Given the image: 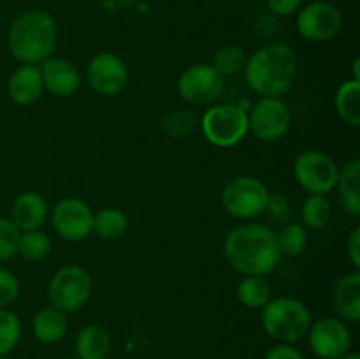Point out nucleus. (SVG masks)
Segmentation results:
<instances>
[{
  "mask_svg": "<svg viewBox=\"0 0 360 359\" xmlns=\"http://www.w3.org/2000/svg\"><path fill=\"white\" fill-rule=\"evenodd\" d=\"M49 252H51V239H49V236L46 234V232H42L41 229L25 231L20 234L18 253H20L25 260L39 263V260L46 259Z\"/></svg>",
  "mask_w": 360,
  "mask_h": 359,
  "instance_id": "26",
  "label": "nucleus"
},
{
  "mask_svg": "<svg viewBox=\"0 0 360 359\" xmlns=\"http://www.w3.org/2000/svg\"><path fill=\"white\" fill-rule=\"evenodd\" d=\"M295 27L299 35L306 41L327 42L340 34L343 27V16L334 4L316 0L299 9Z\"/></svg>",
  "mask_w": 360,
  "mask_h": 359,
  "instance_id": "10",
  "label": "nucleus"
},
{
  "mask_svg": "<svg viewBox=\"0 0 360 359\" xmlns=\"http://www.w3.org/2000/svg\"><path fill=\"white\" fill-rule=\"evenodd\" d=\"M295 182L308 194L327 196L336 189L340 168L329 153L322 150H304L294 160Z\"/></svg>",
  "mask_w": 360,
  "mask_h": 359,
  "instance_id": "8",
  "label": "nucleus"
},
{
  "mask_svg": "<svg viewBox=\"0 0 360 359\" xmlns=\"http://www.w3.org/2000/svg\"><path fill=\"white\" fill-rule=\"evenodd\" d=\"M347 256L355 270L360 267V227H355L347 239Z\"/></svg>",
  "mask_w": 360,
  "mask_h": 359,
  "instance_id": "35",
  "label": "nucleus"
},
{
  "mask_svg": "<svg viewBox=\"0 0 360 359\" xmlns=\"http://www.w3.org/2000/svg\"><path fill=\"white\" fill-rule=\"evenodd\" d=\"M207 143L217 148H232L250 132L248 111L238 104H217L206 109L199 122Z\"/></svg>",
  "mask_w": 360,
  "mask_h": 359,
  "instance_id": "5",
  "label": "nucleus"
},
{
  "mask_svg": "<svg viewBox=\"0 0 360 359\" xmlns=\"http://www.w3.org/2000/svg\"><path fill=\"white\" fill-rule=\"evenodd\" d=\"M94 280L84 267L67 264L60 267L48 282V299L51 306L63 313H72L83 308L91 298Z\"/></svg>",
  "mask_w": 360,
  "mask_h": 359,
  "instance_id": "7",
  "label": "nucleus"
},
{
  "mask_svg": "<svg viewBox=\"0 0 360 359\" xmlns=\"http://www.w3.org/2000/svg\"><path fill=\"white\" fill-rule=\"evenodd\" d=\"M333 217V204L329 197L320 194H309L301 204L302 225L309 229L326 227Z\"/></svg>",
  "mask_w": 360,
  "mask_h": 359,
  "instance_id": "25",
  "label": "nucleus"
},
{
  "mask_svg": "<svg viewBox=\"0 0 360 359\" xmlns=\"http://www.w3.org/2000/svg\"><path fill=\"white\" fill-rule=\"evenodd\" d=\"M250 132L262 143H274L287 136L292 125V113L280 97H260L250 109Z\"/></svg>",
  "mask_w": 360,
  "mask_h": 359,
  "instance_id": "9",
  "label": "nucleus"
},
{
  "mask_svg": "<svg viewBox=\"0 0 360 359\" xmlns=\"http://www.w3.org/2000/svg\"><path fill=\"white\" fill-rule=\"evenodd\" d=\"M0 359H14V358H11V355H4V358H0Z\"/></svg>",
  "mask_w": 360,
  "mask_h": 359,
  "instance_id": "39",
  "label": "nucleus"
},
{
  "mask_svg": "<svg viewBox=\"0 0 360 359\" xmlns=\"http://www.w3.org/2000/svg\"><path fill=\"white\" fill-rule=\"evenodd\" d=\"M264 331L278 344H295L308 334L313 322L308 306L292 296L271 298L260 310Z\"/></svg>",
  "mask_w": 360,
  "mask_h": 359,
  "instance_id": "4",
  "label": "nucleus"
},
{
  "mask_svg": "<svg viewBox=\"0 0 360 359\" xmlns=\"http://www.w3.org/2000/svg\"><path fill=\"white\" fill-rule=\"evenodd\" d=\"M264 359H306V355L292 344H276L266 352Z\"/></svg>",
  "mask_w": 360,
  "mask_h": 359,
  "instance_id": "33",
  "label": "nucleus"
},
{
  "mask_svg": "<svg viewBox=\"0 0 360 359\" xmlns=\"http://www.w3.org/2000/svg\"><path fill=\"white\" fill-rule=\"evenodd\" d=\"M306 336L313 354L320 359H340L352 348V333L340 317H320L311 322Z\"/></svg>",
  "mask_w": 360,
  "mask_h": 359,
  "instance_id": "11",
  "label": "nucleus"
},
{
  "mask_svg": "<svg viewBox=\"0 0 360 359\" xmlns=\"http://www.w3.org/2000/svg\"><path fill=\"white\" fill-rule=\"evenodd\" d=\"M267 9L276 16H292L302 6V0H266Z\"/></svg>",
  "mask_w": 360,
  "mask_h": 359,
  "instance_id": "34",
  "label": "nucleus"
},
{
  "mask_svg": "<svg viewBox=\"0 0 360 359\" xmlns=\"http://www.w3.org/2000/svg\"><path fill=\"white\" fill-rule=\"evenodd\" d=\"M297 53L285 42H269L246 58L245 76L260 97H281L297 76Z\"/></svg>",
  "mask_w": 360,
  "mask_h": 359,
  "instance_id": "2",
  "label": "nucleus"
},
{
  "mask_svg": "<svg viewBox=\"0 0 360 359\" xmlns=\"http://www.w3.org/2000/svg\"><path fill=\"white\" fill-rule=\"evenodd\" d=\"M236 292L239 303L252 310H262L271 299V285L266 277H243Z\"/></svg>",
  "mask_w": 360,
  "mask_h": 359,
  "instance_id": "24",
  "label": "nucleus"
},
{
  "mask_svg": "<svg viewBox=\"0 0 360 359\" xmlns=\"http://www.w3.org/2000/svg\"><path fill=\"white\" fill-rule=\"evenodd\" d=\"M195 115L190 111H172L162 120V127L165 132L174 139H185L195 127Z\"/></svg>",
  "mask_w": 360,
  "mask_h": 359,
  "instance_id": "30",
  "label": "nucleus"
},
{
  "mask_svg": "<svg viewBox=\"0 0 360 359\" xmlns=\"http://www.w3.org/2000/svg\"><path fill=\"white\" fill-rule=\"evenodd\" d=\"M39 69H41L44 90H48L55 97H72L79 90V70L70 60L62 58V56H49Z\"/></svg>",
  "mask_w": 360,
  "mask_h": 359,
  "instance_id": "15",
  "label": "nucleus"
},
{
  "mask_svg": "<svg viewBox=\"0 0 360 359\" xmlns=\"http://www.w3.org/2000/svg\"><path fill=\"white\" fill-rule=\"evenodd\" d=\"M9 99L18 106H32L44 94L41 69L34 63H21L13 70L7 81Z\"/></svg>",
  "mask_w": 360,
  "mask_h": 359,
  "instance_id": "16",
  "label": "nucleus"
},
{
  "mask_svg": "<svg viewBox=\"0 0 360 359\" xmlns=\"http://www.w3.org/2000/svg\"><path fill=\"white\" fill-rule=\"evenodd\" d=\"M224 252L232 270L243 277H267L280 263L276 232L264 224L246 222L227 232Z\"/></svg>",
  "mask_w": 360,
  "mask_h": 359,
  "instance_id": "1",
  "label": "nucleus"
},
{
  "mask_svg": "<svg viewBox=\"0 0 360 359\" xmlns=\"http://www.w3.org/2000/svg\"><path fill=\"white\" fill-rule=\"evenodd\" d=\"M333 306L338 315L350 322L360 320V271L354 270L341 275L330 292Z\"/></svg>",
  "mask_w": 360,
  "mask_h": 359,
  "instance_id": "17",
  "label": "nucleus"
},
{
  "mask_svg": "<svg viewBox=\"0 0 360 359\" xmlns=\"http://www.w3.org/2000/svg\"><path fill=\"white\" fill-rule=\"evenodd\" d=\"M48 213V203L41 194L23 192L14 199L11 208V220L21 232L35 231L44 225Z\"/></svg>",
  "mask_w": 360,
  "mask_h": 359,
  "instance_id": "18",
  "label": "nucleus"
},
{
  "mask_svg": "<svg viewBox=\"0 0 360 359\" xmlns=\"http://www.w3.org/2000/svg\"><path fill=\"white\" fill-rule=\"evenodd\" d=\"M129 231V218L118 208H104L94 213V232L102 239H120Z\"/></svg>",
  "mask_w": 360,
  "mask_h": 359,
  "instance_id": "23",
  "label": "nucleus"
},
{
  "mask_svg": "<svg viewBox=\"0 0 360 359\" xmlns=\"http://www.w3.org/2000/svg\"><path fill=\"white\" fill-rule=\"evenodd\" d=\"M340 359H360V355L357 354V352H347V354H345V355H341V358Z\"/></svg>",
  "mask_w": 360,
  "mask_h": 359,
  "instance_id": "37",
  "label": "nucleus"
},
{
  "mask_svg": "<svg viewBox=\"0 0 360 359\" xmlns=\"http://www.w3.org/2000/svg\"><path fill=\"white\" fill-rule=\"evenodd\" d=\"M20 294V282L9 270L0 266V308L13 305Z\"/></svg>",
  "mask_w": 360,
  "mask_h": 359,
  "instance_id": "32",
  "label": "nucleus"
},
{
  "mask_svg": "<svg viewBox=\"0 0 360 359\" xmlns=\"http://www.w3.org/2000/svg\"><path fill=\"white\" fill-rule=\"evenodd\" d=\"M245 49L239 48V46H224L214 53L211 65L220 76H232V74H238L239 70L245 69Z\"/></svg>",
  "mask_w": 360,
  "mask_h": 359,
  "instance_id": "28",
  "label": "nucleus"
},
{
  "mask_svg": "<svg viewBox=\"0 0 360 359\" xmlns=\"http://www.w3.org/2000/svg\"><path fill=\"white\" fill-rule=\"evenodd\" d=\"M86 81L97 95L115 97L125 90L129 83V69L118 55L111 51H101L91 56L88 62Z\"/></svg>",
  "mask_w": 360,
  "mask_h": 359,
  "instance_id": "13",
  "label": "nucleus"
},
{
  "mask_svg": "<svg viewBox=\"0 0 360 359\" xmlns=\"http://www.w3.org/2000/svg\"><path fill=\"white\" fill-rule=\"evenodd\" d=\"M221 206L238 220H252L266 213L269 190L257 176L239 175L229 180L221 190Z\"/></svg>",
  "mask_w": 360,
  "mask_h": 359,
  "instance_id": "6",
  "label": "nucleus"
},
{
  "mask_svg": "<svg viewBox=\"0 0 360 359\" xmlns=\"http://www.w3.org/2000/svg\"><path fill=\"white\" fill-rule=\"evenodd\" d=\"M69 329V320H67V313L62 310L55 308V306H44L39 310L32 320V331L34 336L37 338L41 344L53 345L63 340Z\"/></svg>",
  "mask_w": 360,
  "mask_h": 359,
  "instance_id": "19",
  "label": "nucleus"
},
{
  "mask_svg": "<svg viewBox=\"0 0 360 359\" xmlns=\"http://www.w3.org/2000/svg\"><path fill=\"white\" fill-rule=\"evenodd\" d=\"M224 92V76L211 63H195L186 67L178 80V94L192 106H207Z\"/></svg>",
  "mask_w": 360,
  "mask_h": 359,
  "instance_id": "12",
  "label": "nucleus"
},
{
  "mask_svg": "<svg viewBox=\"0 0 360 359\" xmlns=\"http://www.w3.org/2000/svg\"><path fill=\"white\" fill-rule=\"evenodd\" d=\"M74 347L81 359H105L111 348V336L98 324H88L77 333Z\"/></svg>",
  "mask_w": 360,
  "mask_h": 359,
  "instance_id": "20",
  "label": "nucleus"
},
{
  "mask_svg": "<svg viewBox=\"0 0 360 359\" xmlns=\"http://www.w3.org/2000/svg\"><path fill=\"white\" fill-rule=\"evenodd\" d=\"M334 108L338 116L347 125H360V81L347 80L340 84L336 95H334Z\"/></svg>",
  "mask_w": 360,
  "mask_h": 359,
  "instance_id": "22",
  "label": "nucleus"
},
{
  "mask_svg": "<svg viewBox=\"0 0 360 359\" xmlns=\"http://www.w3.org/2000/svg\"><path fill=\"white\" fill-rule=\"evenodd\" d=\"M276 245L281 256H301L308 246V231L299 222H290L276 234Z\"/></svg>",
  "mask_w": 360,
  "mask_h": 359,
  "instance_id": "27",
  "label": "nucleus"
},
{
  "mask_svg": "<svg viewBox=\"0 0 360 359\" xmlns=\"http://www.w3.org/2000/svg\"><path fill=\"white\" fill-rule=\"evenodd\" d=\"M360 160L347 162L343 169H340V176H338V196H340L341 204L345 210L354 217L360 215Z\"/></svg>",
  "mask_w": 360,
  "mask_h": 359,
  "instance_id": "21",
  "label": "nucleus"
},
{
  "mask_svg": "<svg viewBox=\"0 0 360 359\" xmlns=\"http://www.w3.org/2000/svg\"><path fill=\"white\" fill-rule=\"evenodd\" d=\"M51 224L65 241H83L94 232V211L84 201L65 197L53 206Z\"/></svg>",
  "mask_w": 360,
  "mask_h": 359,
  "instance_id": "14",
  "label": "nucleus"
},
{
  "mask_svg": "<svg viewBox=\"0 0 360 359\" xmlns=\"http://www.w3.org/2000/svg\"><path fill=\"white\" fill-rule=\"evenodd\" d=\"M63 359H81V358H77V355H67V358H63Z\"/></svg>",
  "mask_w": 360,
  "mask_h": 359,
  "instance_id": "38",
  "label": "nucleus"
},
{
  "mask_svg": "<svg viewBox=\"0 0 360 359\" xmlns=\"http://www.w3.org/2000/svg\"><path fill=\"white\" fill-rule=\"evenodd\" d=\"M21 336V322L14 312L0 308V358L9 355Z\"/></svg>",
  "mask_w": 360,
  "mask_h": 359,
  "instance_id": "29",
  "label": "nucleus"
},
{
  "mask_svg": "<svg viewBox=\"0 0 360 359\" xmlns=\"http://www.w3.org/2000/svg\"><path fill=\"white\" fill-rule=\"evenodd\" d=\"M21 231L11 218L0 217V264L9 263L18 253V241Z\"/></svg>",
  "mask_w": 360,
  "mask_h": 359,
  "instance_id": "31",
  "label": "nucleus"
},
{
  "mask_svg": "<svg viewBox=\"0 0 360 359\" xmlns=\"http://www.w3.org/2000/svg\"><path fill=\"white\" fill-rule=\"evenodd\" d=\"M288 210H290V203H288V199L283 196V194H276V196H271L269 194V201H267L266 211H269L273 217L281 218L288 213Z\"/></svg>",
  "mask_w": 360,
  "mask_h": 359,
  "instance_id": "36",
  "label": "nucleus"
},
{
  "mask_svg": "<svg viewBox=\"0 0 360 359\" xmlns=\"http://www.w3.org/2000/svg\"><path fill=\"white\" fill-rule=\"evenodd\" d=\"M58 39L55 18L46 11H25L14 18L7 32V48L21 63H42L49 58Z\"/></svg>",
  "mask_w": 360,
  "mask_h": 359,
  "instance_id": "3",
  "label": "nucleus"
}]
</instances>
